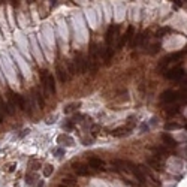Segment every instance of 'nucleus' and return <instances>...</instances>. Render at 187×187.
Returning <instances> with one entry per match:
<instances>
[{
  "instance_id": "f257e3e1",
  "label": "nucleus",
  "mask_w": 187,
  "mask_h": 187,
  "mask_svg": "<svg viewBox=\"0 0 187 187\" xmlns=\"http://www.w3.org/2000/svg\"><path fill=\"white\" fill-rule=\"evenodd\" d=\"M41 82L48 93H51V94L56 93V79H54L53 75L48 73V70H45V69L41 70Z\"/></svg>"
},
{
  "instance_id": "f03ea898",
  "label": "nucleus",
  "mask_w": 187,
  "mask_h": 187,
  "mask_svg": "<svg viewBox=\"0 0 187 187\" xmlns=\"http://www.w3.org/2000/svg\"><path fill=\"white\" fill-rule=\"evenodd\" d=\"M8 102L14 108H20L21 111H26V101H24V97L18 93L8 91Z\"/></svg>"
},
{
  "instance_id": "7ed1b4c3",
  "label": "nucleus",
  "mask_w": 187,
  "mask_h": 187,
  "mask_svg": "<svg viewBox=\"0 0 187 187\" xmlns=\"http://www.w3.org/2000/svg\"><path fill=\"white\" fill-rule=\"evenodd\" d=\"M180 99H183V93H178L175 90H166L160 96V101L163 103H174V102L180 101Z\"/></svg>"
},
{
  "instance_id": "20e7f679",
  "label": "nucleus",
  "mask_w": 187,
  "mask_h": 187,
  "mask_svg": "<svg viewBox=\"0 0 187 187\" xmlns=\"http://www.w3.org/2000/svg\"><path fill=\"white\" fill-rule=\"evenodd\" d=\"M73 65H75V67H77V72L78 73H85L87 72V69H89V66H87V58L81 54V53H78L77 56H75V58H73Z\"/></svg>"
},
{
  "instance_id": "39448f33",
  "label": "nucleus",
  "mask_w": 187,
  "mask_h": 187,
  "mask_svg": "<svg viewBox=\"0 0 187 187\" xmlns=\"http://www.w3.org/2000/svg\"><path fill=\"white\" fill-rule=\"evenodd\" d=\"M184 54H186V49H183V51H177V53H174V54L166 56V57L163 58V61H162V63H159V69H163V67H166L168 65L174 63V61H178Z\"/></svg>"
},
{
  "instance_id": "423d86ee",
  "label": "nucleus",
  "mask_w": 187,
  "mask_h": 187,
  "mask_svg": "<svg viewBox=\"0 0 187 187\" xmlns=\"http://www.w3.org/2000/svg\"><path fill=\"white\" fill-rule=\"evenodd\" d=\"M184 75H186L184 69H183V67H180V66H177V67L169 69V70L165 73V77H166L168 79H174V81H177V79H181V78L184 77Z\"/></svg>"
},
{
  "instance_id": "0eeeda50",
  "label": "nucleus",
  "mask_w": 187,
  "mask_h": 187,
  "mask_svg": "<svg viewBox=\"0 0 187 187\" xmlns=\"http://www.w3.org/2000/svg\"><path fill=\"white\" fill-rule=\"evenodd\" d=\"M147 165H148V168H151V169H154V171H157V172H163V171H165V163H163V160H160V159H157V157H150V159H147Z\"/></svg>"
},
{
  "instance_id": "6e6552de",
  "label": "nucleus",
  "mask_w": 187,
  "mask_h": 187,
  "mask_svg": "<svg viewBox=\"0 0 187 187\" xmlns=\"http://www.w3.org/2000/svg\"><path fill=\"white\" fill-rule=\"evenodd\" d=\"M87 163H89L90 168H93V169H96V171H105V169H106V168H105V162H103L101 157L91 156V157H89Z\"/></svg>"
},
{
  "instance_id": "1a4fd4ad",
  "label": "nucleus",
  "mask_w": 187,
  "mask_h": 187,
  "mask_svg": "<svg viewBox=\"0 0 187 187\" xmlns=\"http://www.w3.org/2000/svg\"><path fill=\"white\" fill-rule=\"evenodd\" d=\"M118 30H120V26H117V24H112V26L108 27V30H106V36H105V41H106L108 45H111L112 41L115 39V34L118 33Z\"/></svg>"
},
{
  "instance_id": "9d476101",
  "label": "nucleus",
  "mask_w": 187,
  "mask_h": 187,
  "mask_svg": "<svg viewBox=\"0 0 187 187\" xmlns=\"http://www.w3.org/2000/svg\"><path fill=\"white\" fill-rule=\"evenodd\" d=\"M133 33H135V27H133V26H129V27H127V32L123 34V37H121L120 42H118V49L123 48L124 45H126V44L132 39V37H133Z\"/></svg>"
},
{
  "instance_id": "9b49d317",
  "label": "nucleus",
  "mask_w": 187,
  "mask_h": 187,
  "mask_svg": "<svg viewBox=\"0 0 187 187\" xmlns=\"http://www.w3.org/2000/svg\"><path fill=\"white\" fill-rule=\"evenodd\" d=\"M151 150H153V153H154V157H157V159L162 157V160H165V159L169 157V150L165 148V147H160L159 145V147H153Z\"/></svg>"
},
{
  "instance_id": "f8f14e48",
  "label": "nucleus",
  "mask_w": 187,
  "mask_h": 187,
  "mask_svg": "<svg viewBox=\"0 0 187 187\" xmlns=\"http://www.w3.org/2000/svg\"><path fill=\"white\" fill-rule=\"evenodd\" d=\"M72 168H73L75 172H77V175H81V177H85L91 172L89 166H85L82 163H72Z\"/></svg>"
},
{
  "instance_id": "ddd939ff",
  "label": "nucleus",
  "mask_w": 187,
  "mask_h": 187,
  "mask_svg": "<svg viewBox=\"0 0 187 187\" xmlns=\"http://www.w3.org/2000/svg\"><path fill=\"white\" fill-rule=\"evenodd\" d=\"M56 73H57V78H58V81L61 82V84H65V82H67L69 81V75H67V70H65V67L63 66H57L56 67Z\"/></svg>"
},
{
  "instance_id": "4468645a",
  "label": "nucleus",
  "mask_w": 187,
  "mask_h": 187,
  "mask_svg": "<svg viewBox=\"0 0 187 187\" xmlns=\"http://www.w3.org/2000/svg\"><path fill=\"white\" fill-rule=\"evenodd\" d=\"M0 111L3 112V114H6V115H14L15 114V109H14V106H12L9 102H3L2 99H0Z\"/></svg>"
},
{
  "instance_id": "2eb2a0df",
  "label": "nucleus",
  "mask_w": 187,
  "mask_h": 187,
  "mask_svg": "<svg viewBox=\"0 0 187 187\" xmlns=\"http://www.w3.org/2000/svg\"><path fill=\"white\" fill-rule=\"evenodd\" d=\"M147 39H148V32H144V33H141V34H138V36H135V39L130 42V46H132V48H136L138 45H142Z\"/></svg>"
},
{
  "instance_id": "dca6fc26",
  "label": "nucleus",
  "mask_w": 187,
  "mask_h": 187,
  "mask_svg": "<svg viewBox=\"0 0 187 187\" xmlns=\"http://www.w3.org/2000/svg\"><path fill=\"white\" fill-rule=\"evenodd\" d=\"M132 132V127L130 126H123V127H117L115 130H112L111 135L112 136H117V138H120V136H126Z\"/></svg>"
},
{
  "instance_id": "f3484780",
  "label": "nucleus",
  "mask_w": 187,
  "mask_h": 187,
  "mask_svg": "<svg viewBox=\"0 0 187 187\" xmlns=\"http://www.w3.org/2000/svg\"><path fill=\"white\" fill-rule=\"evenodd\" d=\"M34 99H36L37 106H39L41 109H44L45 108V97H44V94L41 93L39 89H34Z\"/></svg>"
},
{
  "instance_id": "a211bd4d",
  "label": "nucleus",
  "mask_w": 187,
  "mask_h": 187,
  "mask_svg": "<svg viewBox=\"0 0 187 187\" xmlns=\"http://www.w3.org/2000/svg\"><path fill=\"white\" fill-rule=\"evenodd\" d=\"M162 139H163V142H165V145L166 147H169V148H175L178 144H177V141L172 138L171 135H168V133H163L162 135Z\"/></svg>"
},
{
  "instance_id": "6ab92c4d",
  "label": "nucleus",
  "mask_w": 187,
  "mask_h": 187,
  "mask_svg": "<svg viewBox=\"0 0 187 187\" xmlns=\"http://www.w3.org/2000/svg\"><path fill=\"white\" fill-rule=\"evenodd\" d=\"M102 57H103V63L108 66L109 63H111V60H112V57H114V51H112V48H105L103 49V53H102Z\"/></svg>"
},
{
  "instance_id": "aec40b11",
  "label": "nucleus",
  "mask_w": 187,
  "mask_h": 187,
  "mask_svg": "<svg viewBox=\"0 0 187 187\" xmlns=\"http://www.w3.org/2000/svg\"><path fill=\"white\" fill-rule=\"evenodd\" d=\"M101 48H99L96 44H91L90 45V56L89 57H91V58H94V60H99L101 58Z\"/></svg>"
},
{
  "instance_id": "412c9836",
  "label": "nucleus",
  "mask_w": 187,
  "mask_h": 187,
  "mask_svg": "<svg viewBox=\"0 0 187 187\" xmlns=\"http://www.w3.org/2000/svg\"><path fill=\"white\" fill-rule=\"evenodd\" d=\"M57 142L58 144H63V145H67V147L73 145V139L70 138L69 135H60L58 138H57Z\"/></svg>"
},
{
  "instance_id": "4be33fe9",
  "label": "nucleus",
  "mask_w": 187,
  "mask_h": 187,
  "mask_svg": "<svg viewBox=\"0 0 187 187\" xmlns=\"http://www.w3.org/2000/svg\"><path fill=\"white\" fill-rule=\"evenodd\" d=\"M61 184H66L69 187H73V186H77V180H73L72 177H63V178H61Z\"/></svg>"
},
{
  "instance_id": "5701e85b",
  "label": "nucleus",
  "mask_w": 187,
  "mask_h": 187,
  "mask_svg": "<svg viewBox=\"0 0 187 187\" xmlns=\"http://www.w3.org/2000/svg\"><path fill=\"white\" fill-rule=\"evenodd\" d=\"M180 105H174V106H171V108H168L166 109V114L171 117V115H175V114H178V112H180Z\"/></svg>"
},
{
  "instance_id": "b1692460",
  "label": "nucleus",
  "mask_w": 187,
  "mask_h": 187,
  "mask_svg": "<svg viewBox=\"0 0 187 187\" xmlns=\"http://www.w3.org/2000/svg\"><path fill=\"white\" fill-rule=\"evenodd\" d=\"M29 168H30L32 171H37V169H41V168H42V165H41V160H30Z\"/></svg>"
},
{
  "instance_id": "393cba45",
  "label": "nucleus",
  "mask_w": 187,
  "mask_h": 187,
  "mask_svg": "<svg viewBox=\"0 0 187 187\" xmlns=\"http://www.w3.org/2000/svg\"><path fill=\"white\" fill-rule=\"evenodd\" d=\"M81 106V103L78 102V103H70V105H67L66 108H65V114H70L72 111H75L77 108H79Z\"/></svg>"
},
{
  "instance_id": "a878e982",
  "label": "nucleus",
  "mask_w": 187,
  "mask_h": 187,
  "mask_svg": "<svg viewBox=\"0 0 187 187\" xmlns=\"http://www.w3.org/2000/svg\"><path fill=\"white\" fill-rule=\"evenodd\" d=\"M67 72H69L70 77H73V75L78 73L77 72V67H75V65H73V61H67Z\"/></svg>"
},
{
  "instance_id": "bb28decb",
  "label": "nucleus",
  "mask_w": 187,
  "mask_h": 187,
  "mask_svg": "<svg viewBox=\"0 0 187 187\" xmlns=\"http://www.w3.org/2000/svg\"><path fill=\"white\" fill-rule=\"evenodd\" d=\"M180 127H181V124H178V123H166V124H165V129H166V130L180 129Z\"/></svg>"
},
{
  "instance_id": "cd10ccee",
  "label": "nucleus",
  "mask_w": 187,
  "mask_h": 187,
  "mask_svg": "<svg viewBox=\"0 0 187 187\" xmlns=\"http://www.w3.org/2000/svg\"><path fill=\"white\" fill-rule=\"evenodd\" d=\"M53 171H54V168H53L51 165H46V166L44 168V175H45V177H51V175H53Z\"/></svg>"
},
{
  "instance_id": "c85d7f7f",
  "label": "nucleus",
  "mask_w": 187,
  "mask_h": 187,
  "mask_svg": "<svg viewBox=\"0 0 187 187\" xmlns=\"http://www.w3.org/2000/svg\"><path fill=\"white\" fill-rule=\"evenodd\" d=\"M169 30H171L169 27H163V29H160V30L156 33V37H163L166 33H169Z\"/></svg>"
},
{
  "instance_id": "c756f323",
  "label": "nucleus",
  "mask_w": 187,
  "mask_h": 187,
  "mask_svg": "<svg viewBox=\"0 0 187 187\" xmlns=\"http://www.w3.org/2000/svg\"><path fill=\"white\" fill-rule=\"evenodd\" d=\"M81 118H84V115H81V114H75V115L70 118V121H73V123H81V121H82Z\"/></svg>"
},
{
  "instance_id": "7c9ffc66",
  "label": "nucleus",
  "mask_w": 187,
  "mask_h": 187,
  "mask_svg": "<svg viewBox=\"0 0 187 187\" xmlns=\"http://www.w3.org/2000/svg\"><path fill=\"white\" fill-rule=\"evenodd\" d=\"M99 132H101V126H96V124H94V126L91 127V135L96 136V135H99Z\"/></svg>"
},
{
  "instance_id": "2f4dec72",
  "label": "nucleus",
  "mask_w": 187,
  "mask_h": 187,
  "mask_svg": "<svg viewBox=\"0 0 187 187\" xmlns=\"http://www.w3.org/2000/svg\"><path fill=\"white\" fill-rule=\"evenodd\" d=\"M151 48H153V49H150V54H156V53L159 51V48H160V45H159V44H156V45H153Z\"/></svg>"
},
{
  "instance_id": "473e14b6",
  "label": "nucleus",
  "mask_w": 187,
  "mask_h": 187,
  "mask_svg": "<svg viewBox=\"0 0 187 187\" xmlns=\"http://www.w3.org/2000/svg\"><path fill=\"white\" fill-rule=\"evenodd\" d=\"M73 124H75V123L69 120V121H67L66 124H63V127H65V129H72V127H73Z\"/></svg>"
},
{
  "instance_id": "72a5a7b5",
  "label": "nucleus",
  "mask_w": 187,
  "mask_h": 187,
  "mask_svg": "<svg viewBox=\"0 0 187 187\" xmlns=\"http://www.w3.org/2000/svg\"><path fill=\"white\" fill-rule=\"evenodd\" d=\"M14 169H15V163H9V165L6 166V171H8V172H12Z\"/></svg>"
},
{
  "instance_id": "f704fd0d",
  "label": "nucleus",
  "mask_w": 187,
  "mask_h": 187,
  "mask_svg": "<svg viewBox=\"0 0 187 187\" xmlns=\"http://www.w3.org/2000/svg\"><path fill=\"white\" fill-rule=\"evenodd\" d=\"M27 183L29 184H33L34 183V177L33 175H27Z\"/></svg>"
},
{
  "instance_id": "c9c22d12",
  "label": "nucleus",
  "mask_w": 187,
  "mask_h": 187,
  "mask_svg": "<svg viewBox=\"0 0 187 187\" xmlns=\"http://www.w3.org/2000/svg\"><path fill=\"white\" fill-rule=\"evenodd\" d=\"M82 142H84V145H90L93 142V139H82Z\"/></svg>"
},
{
  "instance_id": "e433bc0d",
  "label": "nucleus",
  "mask_w": 187,
  "mask_h": 187,
  "mask_svg": "<svg viewBox=\"0 0 187 187\" xmlns=\"http://www.w3.org/2000/svg\"><path fill=\"white\" fill-rule=\"evenodd\" d=\"M3 121H5V114H3L2 111H0V124H2Z\"/></svg>"
},
{
  "instance_id": "4c0bfd02",
  "label": "nucleus",
  "mask_w": 187,
  "mask_h": 187,
  "mask_svg": "<svg viewBox=\"0 0 187 187\" xmlns=\"http://www.w3.org/2000/svg\"><path fill=\"white\" fill-rule=\"evenodd\" d=\"M9 3L12 6H18V0H9Z\"/></svg>"
},
{
  "instance_id": "58836bf2",
  "label": "nucleus",
  "mask_w": 187,
  "mask_h": 187,
  "mask_svg": "<svg viewBox=\"0 0 187 187\" xmlns=\"http://www.w3.org/2000/svg\"><path fill=\"white\" fill-rule=\"evenodd\" d=\"M172 2H174V3H175L177 6H181V2H180V0H172Z\"/></svg>"
},
{
  "instance_id": "ea45409f",
  "label": "nucleus",
  "mask_w": 187,
  "mask_h": 187,
  "mask_svg": "<svg viewBox=\"0 0 187 187\" xmlns=\"http://www.w3.org/2000/svg\"><path fill=\"white\" fill-rule=\"evenodd\" d=\"M57 187H69V186H66V184H58Z\"/></svg>"
}]
</instances>
